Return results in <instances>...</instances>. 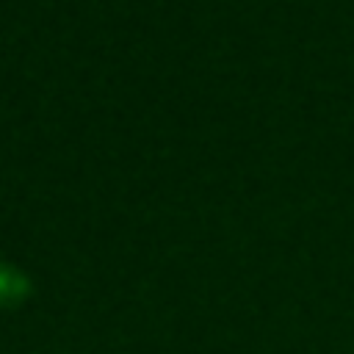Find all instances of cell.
<instances>
[{"instance_id": "cell-1", "label": "cell", "mask_w": 354, "mask_h": 354, "mask_svg": "<svg viewBox=\"0 0 354 354\" xmlns=\"http://www.w3.org/2000/svg\"><path fill=\"white\" fill-rule=\"evenodd\" d=\"M30 296V279L25 271L0 263V307H17Z\"/></svg>"}]
</instances>
